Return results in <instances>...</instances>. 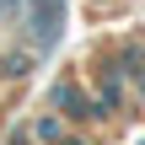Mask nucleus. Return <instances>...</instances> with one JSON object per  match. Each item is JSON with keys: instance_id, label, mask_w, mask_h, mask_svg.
Segmentation results:
<instances>
[{"instance_id": "obj_1", "label": "nucleus", "mask_w": 145, "mask_h": 145, "mask_svg": "<svg viewBox=\"0 0 145 145\" xmlns=\"http://www.w3.org/2000/svg\"><path fill=\"white\" fill-rule=\"evenodd\" d=\"M59 11H65V0H32V27H38V43H54V32H59Z\"/></svg>"}]
</instances>
